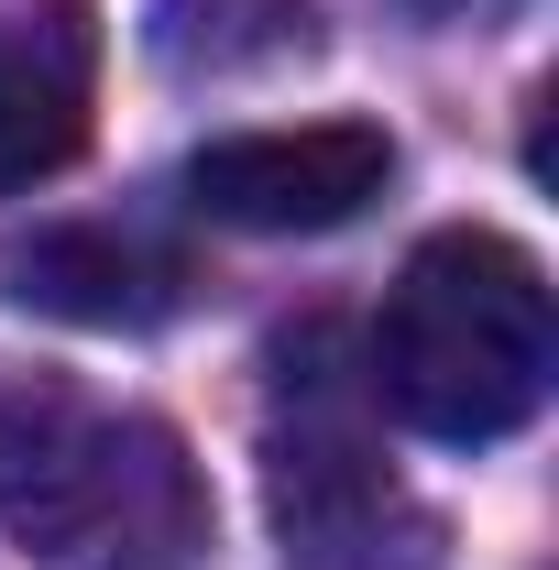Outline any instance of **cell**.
<instances>
[{
    "instance_id": "obj_3",
    "label": "cell",
    "mask_w": 559,
    "mask_h": 570,
    "mask_svg": "<svg viewBox=\"0 0 559 570\" xmlns=\"http://www.w3.org/2000/svg\"><path fill=\"white\" fill-rule=\"evenodd\" d=\"M264 504H275L285 570H428V549H439L428 504L330 406H307L296 428L264 439Z\"/></svg>"
},
{
    "instance_id": "obj_4",
    "label": "cell",
    "mask_w": 559,
    "mask_h": 570,
    "mask_svg": "<svg viewBox=\"0 0 559 570\" xmlns=\"http://www.w3.org/2000/svg\"><path fill=\"white\" fill-rule=\"evenodd\" d=\"M395 187V142L373 121H296V132H219L187 154V198L219 230H264V242H307V230H351Z\"/></svg>"
},
{
    "instance_id": "obj_1",
    "label": "cell",
    "mask_w": 559,
    "mask_h": 570,
    "mask_svg": "<svg viewBox=\"0 0 559 570\" xmlns=\"http://www.w3.org/2000/svg\"><path fill=\"white\" fill-rule=\"evenodd\" d=\"M0 527L45 570H198L209 483L165 417L0 362Z\"/></svg>"
},
{
    "instance_id": "obj_5",
    "label": "cell",
    "mask_w": 559,
    "mask_h": 570,
    "mask_svg": "<svg viewBox=\"0 0 559 570\" xmlns=\"http://www.w3.org/2000/svg\"><path fill=\"white\" fill-rule=\"evenodd\" d=\"M0 296L67 330H165L187 307V253L143 242L121 219H45L0 242Z\"/></svg>"
},
{
    "instance_id": "obj_6",
    "label": "cell",
    "mask_w": 559,
    "mask_h": 570,
    "mask_svg": "<svg viewBox=\"0 0 559 570\" xmlns=\"http://www.w3.org/2000/svg\"><path fill=\"white\" fill-rule=\"evenodd\" d=\"M99 99V22L88 0H45L0 22V198L67 176Z\"/></svg>"
},
{
    "instance_id": "obj_2",
    "label": "cell",
    "mask_w": 559,
    "mask_h": 570,
    "mask_svg": "<svg viewBox=\"0 0 559 570\" xmlns=\"http://www.w3.org/2000/svg\"><path fill=\"white\" fill-rule=\"evenodd\" d=\"M549 373H559L549 264L504 230H428L373 330L384 406L439 450H493L549 406Z\"/></svg>"
}]
</instances>
